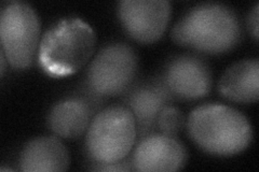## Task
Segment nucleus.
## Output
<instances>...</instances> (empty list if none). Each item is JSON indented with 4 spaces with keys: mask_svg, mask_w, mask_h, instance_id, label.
Here are the masks:
<instances>
[{
    "mask_svg": "<svg viewBox=\"0 0 259 172\" xmlns=\"http://www.w3.org/2000/svg\"><path fill=\"white\" fill-rule=\"evenodd\" d=\"M259 61L245 59L226 69L218 82V93L238 103H253L258 100Z\"/></svg>",
    "mask_w": 259,
    "mask_h": 172,
    "instance_id": "nucleus-13",
    "label": "nucleus"
},
{
    "mask_svg": "<svg viewBox=\"0 0 259 172\" xmlns=\"http://www.w3.org/2000/svg\"><path fill=\"white\" fill-rule=\"evenodd\" d=\"M171 11L167 0H121L116 8L126 34L141 43H152L163 35Z\"/></svg>",
    "mask_w": 259,
    "mask_h": 172,
    "instance_id": "nucleus-9",
    "label": "nucleus"
},
{
    "mask_svg": "<svg viewBox=\"0 0 259 172\" xmlns=\"http://www.w3.org/2000/svg\"><path fill=\"white\" fill-rule=\"evenodd\" d=\"M7 63H8V60H7L4 51H0V64H2V67H0V73H2V77H4V75H5Z\"/></svg>",
    "mask_w": 259,
    "mask_h": 172,
    "instance_id": "nucleus-17",
    "label": "nucleus"
},
{
    "mask_svg": "<svg viewBox=\"0 0 259 172\" xmlns=\"http://www.w3.org/2000/svg\"><path fill=\"white\" fill-rule=\"evenodd\" d=\"M96 43L94 29L77 16L53 23L40 40L37 61L52 77L76 73L91 59Z\"/></svg>",
    "mask_w": 259,
    "mask_h": 172,
    "instance_id": "nucleus-3",
    "label": "nucleus"
},
{
    "mask_svg": "<svg viewBox=\"0 0 259 172\" xmlns=\"http://www.w3.org/2000/svg\"><path fill=\"white\" fill-rule=\"evenodd\" d=\"M104 101L81 87L78 93L65 96L52 105L47 117L48 128L59 138H79L103 109Z\"/></svg>",
    "mask_w": 259,
    "mask_h": 172,
    "instance_id": "nucleus-10",
    "label": "nucleus"
},
{
    "mask_svg": "<svg viewBox=\"0 0 259 172\" xmlns=\"http://www.w3.org/2000/svg\"><path fill=\"white\" fill-rule=\"evenodd\" d=\"M90 170L95 171H108V172H115V171H130L133 170L132 168V162L131 157L126 156L125 158L118 160V161H112V162H94L91 161Z\"/></svg>",
    "mask_w": 259,
    "mask_h": 172,
    "instance_id": "nucleus-15",
    "label": "nucleus"
},
{
    "mask_svg": "<svg viewBox=\"0 0 259 172\" xmlns=\"http://www.w3.org/2000/svg\"><path fill=\"white\" fill-rule=\"evenodd\" d=\"M139 72V55L123 41L104 44L89 63L82 88L100 99L123 94Z\"/></svg>",
    "mask_w": 259,
    "mask_h": 172,
    "instance_id": "nucleus-5",
    "label": "nucleus"
},
{
    "mask_svg": "<svg viewBox=\"0 0 259 172\" xmlns=\"http://www.w3.org/2000/svg\"><path fill=\"white\" fill-rule=\"evenodd\" d=\"M158 76L175 99L198 100L205 97L213 85L208 62L196 53L172 56Z\"/></svg>",
    "mask_w": 259,
    "mask_h": 172,
    "instance_id": "nucleus-7",
    "label": "nucleus"
},
{
    "mask_svg": "<svg viewBox=\"0 0 259 172\" xmlns=\"http://www.w3.org/2000/svg\"><path fill=\"white\" fill-rule=\"evenodd\" d=\"M185 124L191 140L216 156H232L244 151L253 139L252 125L244 114L218 102L198 105Z\"/></svg>",
    "mask_w": 259,
    "mask_h": 172,
    "instance_id": "nucleus-2",
    "label": "nucleus"
},
{
    "mask_svg": "<svg viewBox=\"0 0 259 172\" xmlns=\"http://www.w3.org/2000/svg\"><path fill=\"white\" fill-rule=\"evenodd\" d=\"M130 157L134 171H177L186 165L188 153L176 137L155 133L137 140Z\"/></svg>",
    "mask_w": 259,
    "mask_h": 172,
    "instance_id": "nucleus-11",
    "label": "nucleus"
},
{
    "mask_svg": "<svg viewBox=\"0 0 259 172\" xmlns=\"http://www.w3.org/2000/svg\"><path fill=\"white\" fill-rule=\"evenodd\" d=\"M136 140L132 112L121 103L108 105L97 112L87 130L88 159L94 162L121 160L132 152Z\"/></svg>",
    "mask_w": 259,
    "mask_h": 172,
    "instance_id": "nucleus-4",
    "label": "nucleus"
},
{
    "mask_svg": "<svg viewBox=\"0 0 259 172\" xmlns=\"http://www.w3.org/2000/svg\"><path fill=\"white\" fill-rule=\"evenodd\" d=\"M40 20L36 10L22 0L5 2L0 10L2 51L16 70L29 68L37 59L40 44Z\"/></svg>",
    "mask_w": 259,
    "mask_h": 172,
    "instance_id": "nucleus-6",
    "label": "nucleus"
},
{
    "mask_svg": "<svg viewBox=\"0 0 259 172\" xmlns=\"http://www.w3.org/2000/svg\"><path fill=\"white\" fill-rule=\"evenodd\" d=\"M120 96V103L126 106L135 119L137 140L157 133L159 113L175 100L159 76L135 80Z\"/></svg>",
    "mask_w": 259,
    "mask_h": 172,
    "instance_id": "nucleus-8",
    "label": "nucleus"
},
{
    "mask_svg": "<svg viewBox=\"0 0 259 172\" xmlns=\"http://www.w3.org/2000/svg\"><path fill=\"white\" fill-rule=\"evenodd\" d=\"M258 24H259V4L256 3L255 6L248 11L246 16V27L248 32L253 38L258 40Z\"/></svg>",
    "mask_w": 259,
    "mask_h": 172,
    "instance_id": "nucleus-16",
    "label": "nucleus"
},
{
    "mask_svg": "<svg viewBox=\"0 0 259 172\" xmlns=\"http://www.w3.org/2000/svg\"><path fill=\"white\" fill-rule=\"evenodd\" d=\"M185 119L181 110L173 104L164 106L157 119V133L176 137L185 125Z\"/></svg>",
    "mask_w": 259,
    "mask_h": 172,
    "instance_id": "nucleus-14",
    "label": "nucleus"
},
{
    "mask_svg": "<svg viewBox=\"0 0 259 172\" xmlns=\"http://www.w3.org/2000/svg\"><path fill=\"white\" fill-rule=\"evenodd\" d=\"M69 165V152L56 136L31 139L23 146L19 157V169L26 172L65 171Z\"/></svg>",
    "mask_w": 259,
    "mask_h": 172,
    "instance_id": "nucleus-12",
    "label": "nucleus"
},
{
    "mask_svg": "<svg viewBox=\"0 0 259 172\" xmlns=\"http://www.w3.org/2000/svg\"><path fill=\"white\" fill-rule=\"evenodd\" d=\"M243 30L236 10L222 3H202L186 11L172 28L175 43L206 54H223L236 47Z\"/></svg>",
    "mask_w": 259,
    "mask_h": 172,
    "instance_id": "nucleus-1",
    "label": "nucleus"
}]
</instances>
